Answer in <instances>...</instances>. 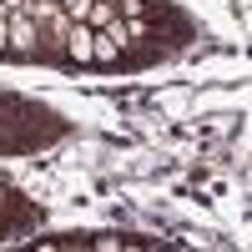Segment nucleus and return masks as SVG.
<instances>
[{"instance_id": "f257e3e1", "label": "nucleus", "mask_w": 252, "mask_h": 252, "mask_svg": "<svg viewBox=\"0 0 252 252\" xmlns=\"http://www.w3.org/2000/svg\"><path fill=\"white\" fill-rule=\"evenodd\" d=\"M35 51H40V26H35V15H31V10H10L5 56H20V61H31Z\"/></svg>"}, {"instance_id": "f03ea898", "label": "nucleus", "mask_w": 252, "mask_h": 252, "mask_svg": "<svg viewBox=\"0 0 252 252\" xmlns=\"http://www.w3.org/2000/svg\"><path fill=\"white\" fill-rule=\"evenodd\" d=\"M91 26H86V20H71V31H66V40H61V46H66V56L71 61H91Z\"/></svg>"}, {"instance_id": "7ed1b4c3", "label": "nucleus", "mask_w": 252, "mask_h": 252, "mask_svg": "<svg viewBox=\"0 0 252 252\" xmlns=\"http://www.w3.org/2000/svg\"><path fill=\"white\" fill-rule=\"evenodd\" d=\"M116 56H121V46H116L106 31H96L91 35V61H116Z\"/></svg>"}, {"instance_id": "20e7f679", "label": "nucleus", "mask_w": 252, "mask_h": 252, "mask_svg": "<svg viewBox=\"0 0 252 252\" xmlns=\"http://www.w3.org/2000/svg\"><path fill=\"white\" fill-rule=\"evenodd\" d=\"M116 20V5H106V0H91V10H86V26L101 31V26H111Z\"/></svg>"}, {"instance_id": "39448f33", "label": "nucleus", "mask_w": 252, "mask_h": 252, "mask_svg": "<svg viewBox=\"0 0 252 252\" xmlns=\"http://www.w3.org/2000/svg\"><path fill=\"white\" fill-rule=\"evenodd\" d=\"M0 5H10V10H26V0H0Z\"/></svg>"}, {"instance_id": "423d86ee", "label": "nucleus", "mask_w": 252, "mask_h": 252, "mask_svg": "<svg viewBox=\"0 0 252 252\" xmlns=\"http://www.w3.org/2000/svg\"><path fill=\"white\" fill-rule=\"evenodd\" d=\"M31 5H40V0H26V10H31Z\"/></svg>"}, {"instance_id": "0eeeda50", "label": "nucleus", "mask_w": 252, "mask_h": 252, "mask_svg": "<svg viewBox=\"0 0 252 252\" xmlns=\"http://www.w3.org/2000/svg\"><path fill=\"white\" fill-rule=\"evenodd\" d=\"M61 5H76V0H61Z\"/></svg>"}, {"instance_id": "6e6552de", "label": "nucleus", "mask_w": 252, "mask_h": 252, "mask_svg": "<svg viewBox=\"0 0 252 252\" xmlns=\"http://www.w3.org/2000/svg\"><path fill=\"white\" fill-rule=\"evenodd\" d=\"M106 5H116V0H106Z\"/></svg>"}, {"instance_id": "1a4fd4ad", "label": "nucleus", "mask_w": 252, "mask_h": 252, "mask_svg": "<svg viewBox=\"0 0 252 252\" xmlns=\"http://www.w3.org/2000/svg\"><path fill=\"white\" fill-rule=\"evenodd\" d=\"M0 56H5V51H0Z\"/></svg>"}]
</instances>
